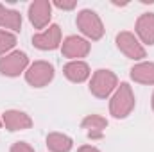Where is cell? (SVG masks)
I'll list each match as a JSON object with an SVG mask.
<instances>
[{"instance_id":"obj_1","label":"cell","mask_w":154,"mask_h":152,"mask_svg":"<svg viewBox=\"0 0 154 152\" xmlns=\"http://www.w3.org/2000/svg\"><path fill=\"white\" fill-rule=\"evenodd\" d=\"M133 108H134V95L131 91V86L127 82H122L111 99L109 111L115 118H125L133 111Z\"/></svg>"},{"instance_id":"obj_2","label":"cell","mask_w":154,"mask_h":152,"mask_svg":"<svg viewBox=\"0 0 154 152\" xmlns=\"http://www.w3.org/2000/svg\"><path fill=\"white\" fill-rule=\"evenodd\" d=\"M77 27L81 29L82 34H86L91 39H100L104 34V27H102L100 18L97 16V13L90 11V9H84L77 14Z\"/></svg>"},{"instance_id":"obj_3","label":"cell","mask_w":154,"mask_h":152,"mask_svg":"<svg viewBox=\"0 0 154 152\" xmlns=\"http://www.w3.org/2000/svg\"><path fill=\"white\" fill-rule=\"evenodd\" d=\"M116 86V75L109 70H97L93 77H91V82H90V91L99 97V99H106Z\"/></svg>"},{"instance_id":"obj_4","label":"cell","mask_w":154,"mask_h":152,"mask_svg":"<svg viewBox=\"0 0 154 152\" xmlns=\"http://www.w3.org/2000/svg\"><path fill=\"white\" fill-rule=\"evenodd\" d=\"M25 79L29 84H32L34 88H41L45 84H48L54 79V66L48 65L47 61H36L27 72H25Z\"/></svg>"},{"instance_id":"obj_5","label":"cell","mask_w":154,"mask_h":152,"mask_svg":"<svg viewBox=\"0 0 154 152\" xmlns=\"http://www.w3.org/2000/svg\"><path fill=\"white\" fill-rule=\"evenodd\" d=\"M27 65H29V57L25 52H13L5 57H0V72L9 77L20 75V72H23Z\"/></svg>"},{"instance_id":"obj_6","label":"cell","mask_w":154,"mask_h":152,"mask_svg":"<svg viewBox=\"0 0 154 152\" xmlns=\"http://www.w3.org/2000/svg\"><path fill=\"white\" fill-rule=\"evenodd\" d=\"M116 45L129 59H142V57H145L143 47L138 43V39L134 38V34H131V32H120L116 36Z\"/></svg>"},{"instance_id":"obj_7","label":"cell","mask_w":154,"mask_h":152,"mask_svg":"<svg viewBox=\"0 0 154 152\" xmlns=\"http://www.w3.org/2000/svg\"><path fill=\"white\" fill-rule=\"evenodd\" d=\"M50 11L52 5L48 0H36L34 4H31L29 7V20L36 29H43L48 20H50Z\"/></svg>"},{"instance_id":"obj_8","label":"cell","mask_w":154,"mask_h":152,"mask_svg":"<svg viewBox=\"0 0 154 152\" xmlns=\"http://www.w3.org/2000/svg\"><path fill=\"white\" fill-rule=\"evenodd\" d=\"M32 43H34V47H38L41 50H54L61 43V29L57 25H50L45 32L34 34Z\"/></svg>"},{"instance_id":"obj_9","label":"cell","mask_w":154,"mask_h":152,"mask_svg":"<svg viewBox=\"0 0 154 152\" xmlns=\"http://www.w3.org/2000/svg\"><path fill=\"white\" fill-rule=\"evenodd\" d=\"M90 52V43L77 36H68L63 41V56L66 57H84Z\"/></svg>"},{"instance_id":"obj_10","label":"cell","mask_w":154,"mask_h":152,"mask_svg":"<svg viewBox=\"0 0 154 152\" xmlns=\"http://www.w3.org/2000/svg\"><path fill=\"white\" fill-rule=\"evenodd\" d=\"M2 122L9 131H23V129L32 127V120L29 118V114L22 111H5Z\"/></svg>"},{"instance_id":"obj_11","label":"cell","mask_w":154,"mask_h":152,"mask_svg":"<svg viewBox=\"0 0 154 152\" xmlns=\"http://www.w3.org/2000/svg\"><path fill=\"white\" fill-rule=\"evenodd\" d=\"M136 32L147 45H154V13H145L136 22Z\"/></svg>"},{"instance_id":"obj_12","label":"cell","mask_w":154,"mask_h":152,"mask_svg":"<svg viewBox=\"0 0 154 152\" xmlns=\"http://www.w3.org/2000/svg\"><path fill=\"white\" fill-rule=\"evenodd\" d=\"M82 127L88 129V136L91 140H100L104 136L102 131L108 127V120L104 116H99V114H90L82 120Z\"/></svg>"},{"instance_id":"obj_13","label":"cell","mask_w":154,"mask_h":152,"mask_svg":"<svg viewBox=\"0 0 154 152\" xmlns=\"http://www.w3.org/2000/svg\"><path fill=\"white\" fill-rule=\"evenodd\" d=\"M65 75L72 82H82L90 77V68L82 61H72L65 66Z\"/></svg>"},{"instance_id":"obj_14","label":"cell","mask_w":154,"mask_h":152,"mask_svg":"<svg viewBox=\"0 0 154 152\" xmlns=\"http://www.w3.org/2000/svg\"><path fill=\"white\" fill-rule=\"evenodd\" d=\"M0 27L11 29V31H20L22 29V14L18 11H11L0 4Z\"/></svg>"},{"instance_id":"obj_15","label":"cell","mask_w":154,"mask_h":152,"mask_svg":"<svg viewBox=\"0 0 154 152\" xmlns=\"http://www.w3.org/2000/svg\"><path fill=\"white\" fill-rule=\"evenodd\" d=\"M131 77L142 84H154V63H140L131 70Z\"/></svg>"},{"instance_id":"obj_16","label":"cell","mask_w":154,"mask_h":152,"mask_svg":"<svg viewBox=\"0 0 154 152\" xmlns=\"http://www.w3.org/2000/svg\"><path fill=\"white\" fill-rule=\"evenodd\" d=\"M47 147L52 152H68L72 149V140L61 132H52L47 136Z\"/></svg>"},{"instance_id":"obj_17","label":"cell","mask_w":154,"mask_h":152,"mask_svg":"<svg viewBox=\"0 0 154 152\" xmlns=\"http://www.w3.org/2000/svg\"><path fill=\"white\" fill-rule=\"evenodd\" d=\"M14 43H16V36L14 34H11L7 31H0V54L11 50L14 47Z\"/></svg>"},{"instance_id":"obj_18","label":"cell","mask_w":154,"mask_h":152,"mask_svg":"<svg viewBox=\"0 0 154 152\" xmlns=\"http://www.w3.org/2000/svg\"><path fill=\"white\" fill-rule=\"evenodd\" d=\"M11 152H34V149L29 143H25V141H16L11 147Z\"/></svg>"},{"instance_id":"obj_19","label":"cell","mask_w":154,"mask_h":152,"mask_svg":"<svg viewBox=\"0 0 154 152\" xmlns=\"http://www.w3.org/2000/svg\"><path fill=\"white\" fill-rule=\"evenodd\" d=\"M56 5L61 7V9H74L75 7V2H56Z\"/></svg>"},{"instance_id":"obj_20","label":"cell","mask_w":154,"mask_h":152,"mask_svg":"<svg viewBox=\"0 0 154 152\" xmlns=\"http://www.w3.org/2000/svg\"><path fill=\"white\" fill-rule=\"evenodd\" d=\"M77 152H100V150L95 149V147H91V145H84V147H81Z\"/></svg>"},{"instance_id":"obj_21","label":"cell","mask_w":154,"mask_h":152,"mask_svg":"<svg viewBox=\"0 0 154 152\" xmlns=\"http://www.w3.org/2000/svg\"><path fill=\"white\" fill-rule=\"evenodd\" d=\"M152 109H154V93H152Z\"/></svg>"},{"instance_id":"obj_22","label":"cell","mask_w":154,"mask_h":152,"mask_svg":"<svg viewBox=\"0 0 154 152\" xmlns=\"http://www.w3.org/2000/svg\"><path fill=\"white\" fill-rule=\"evenodd\" d=\"M0 125H2V122H0Z\"/></svg>"}]
</instances>
